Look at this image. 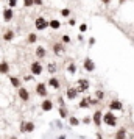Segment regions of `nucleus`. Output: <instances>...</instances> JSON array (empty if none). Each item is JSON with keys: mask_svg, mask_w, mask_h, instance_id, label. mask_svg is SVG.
I'll list each match as a JSON object with an SVG mask.
<instances>
[{"mask_svg": "<svg viewBox=\"0 0 134 139\" xmlns=\"http://www.w3.org/2000/svg\"><path fill=\"white\" fill-rule=\"evenodd\" d=\"M103 123H106L108 127H117V117L112 111H108L103 114Z\"/></svg>", "mask_w": 134, "mask_h": 139, "instance_id": "f257e3e1", "label": "nucleus"}, {"mask_svg": "<svg viewBox=\"0 0 134 139\" xmlns=\"http://www.w3.org/2000/svg\"><path fill=\"white\" fill-rule=\"evenodd\" d=\"M34 130V123L33 122H28V121H23L20 123V131L22 133H31Z\"/></svg>", "mask_w": 134, "mask_h": 139, "instance_id": "f03ea898", "label": "nucleus"}, {"mask_svg": "<svg viewBox=\"0 0 134 139\" xmlns=\"http://www.w3.org/2000/svg\"><path fill=\"white\" fill-rule=\"evenodd\" d=\"M108 106H109V111H122L123 109V103L120 100H111Z\"/></svg>", "mask_w": 134, "mask_h": 139, "instance_id": "7ed1b4c3", "label": "nucleus"}, {"mask_svg": "<svg viewBox=\"0 0 134 139\" xmlns=\"http://www.w3.org/2000/svg\"><path fill=\"white\" fill-rule=\"evenodd\" d=\"M92 122L97 125V127H100L101 122H103V113H101L100 109H97L95 113H94V116H92Z\"/></svg>", "mask_w": 134, "mask_h": 139, "instance_id": "20e7f679", "label": "nucleus"}, {"mask_svg": "<svg viewBox=\"0 0 134 139\" xmlns=\"http://www.w3.org/2000/svg\"><path fill=\"white\" fill-rule=\"evenodd\" d=\"M49 27V22L44 17H36V30H45Z\"/></svg>", "mask_w": 134, "mask_h": 139, "instance_id": "39448f33", "label": "nucleus"}, {"mask_svg": "<svg viewBox=\"0 0 134 139\" xmlns=\"http://www.w3.org/2000/svg\"><path fill=\"white\" fill-rule=\"evenodd\" d=\"M36 94L37 95H41V97H47V86L44 85V83H39L37 86H36Z\"/></svg>", "mask_w": 134, "mask_h": 139, "instance_id": "423d86ee", "label": "nucleus"}, {"mask_svg": "<svg viewBox=\"0 0 134 139\" xmlns=\"http://www.w3.org/2000/svg\"><path fill=\"white\" fill-rule=\"evenodd\" d=\"M83 66H84V69L87 70V72H94V69H95V63H94L90 58H86V59H84Z\"/></svg>", "mask_w": 134, "mask_h": 139, "instance_id": "0eeeda50", "label": "nucleus"}, {"mask_svg": "<svg viewBox=\"0 0 134 139\" xmlns=\"http://www.w3.org/2000/svg\"><path fill=\"white\" fill-rule=\"evenodd\" d=\"M87 89H89V81L84 78L78 80V92H86Z\"/></svg>", "mask_w": 134, "mask_h": 139, "instance_id": "6e6552de", "label": "nucleus"}, {"mask_svg": "<svg viewBox=\"0 0 134 139\" xmlns=\"http://www.w3.org/2000/svg\"><path fill=\"white\" fill-rule=\"evenodd\" d=\"M30 69H31V73H33V75H41L42 66H41V63H33V64L30 66Z\"/></svg>", "mask_w": 134, "mask_h": 139, "instance_id": "1a4fd4ad", "label": "nucleus"}, {"mask_svg": "<svg viewBox=\"0 0 134 139\" xmlns=\"http://www.w3.org/2000/svg\"><path fill=\"white\" fill-rule=\"evenodd\" d=\"M19 97H20L23 102H28V100H30V94H28V91H27L25 87H19Z\"/></svg>", "mask_w": 134, "mask_h": 139, "instance_id": "9d476101", "label": "nucleus"}, {"mask_svg": "<svg viewBox=\"0 0 134 139\" xmlns=\"http://www.w3.org/2000/svg\"><path fill=\"white\" fill-rule=\"evenodd\" d=\"M41 108H42V111H51V109H53V102L49 100V99H45V100L41 103Z\"/></svg>", "mask_w": 134, "mask_h": 139, "instance_id": "9b49d317", "label": "nucleus"}, {"mask_svg": "<svg viewBox=\"0 0 134 139\" xmlns=\"http://www.w3.org/2000/svg\"><path fill=\"white\" fill-rule=\"evenodd\" d=\"M76 95H78V89H76V87H69V89H67V99H69V100L76 99Z\"/></svg>", "mask_w": 134, "mask_h": 139, "instance_id": "f8f14e48", "label": "nucleus"}, {"mask_svg": "<svg viewBox=\"0 0 134 139\" xmlns=\"http://www.w3.org/2000/svg\"><path fill=\"white\" fill-rule=\"evenodd\" d=\"M126 136H128L126 128H118L117 133H116V136H114V139H126Z\"/></svg>", "mask_w": 134, "mask_h": 139, "instance_id": "ddd939ff", "label": "nucleus"}, {"mask_svg": "<svg viewBox=\"0 0 134 139\" xmlns=\"http://www.w3.org/2000/svg\"><path fill=\"white\" fill-rule=\"evenodd\" d=\"M13 17H14V13H13V10H11V8H6V10L3 11V19H5L6 22H9Z\"/></svg>", "mask_w": 134, "mask_h": 139, "instance_id": "4468645a", "label": "nucleus"}, {"mask_svg": "<svg viewBox=\"0 0 134 139\" xmlns=\"http://www.w3.org/2000/svg\"><path fill=\"white\" fill-rule=\"evenodd\" d=\"M49 86L55 87V89H59V87H61V81H59L58 78H55V77H53V78L49 80Z\"/></svg>", "mask_w": 134, "mask_h": 139, "instance_id": "2eb2a0df", "label": "nucleus"}, {"mask_svg": "<svg viewBox=\"0 0 134 139\" xmlns=\"http://www.w3.org/2000/svg\"><path fill=\"white\" fill-rule=\"evenodd\" d=\"M8 72H9L8 63H6V61H2V63H0V73H8Z\"/></svg>", "mask_w": 134, "mask_h": 139, "instance_id": "dca6fc26", "label": "nucleus"}, {"mask_svg": "<svg viewBox=\"0 0 134 139\" xmlns=\"http://www.w3.org/2000/svg\"><path fill=\"white\" fill-rule=\"evenodd\" d=\"M78 106H80V108H89V106H90V99H89V97H84L83 100L80 102Z\"/></svg>", "mask_w": 134, "mask_h": 139, "instance_id": "f3484780", "label": "nucleus"}, {"mask_svg": "<svg viewBox=\"0 0 134 139\" xmlns=\"http://www.w3.org/2000/svg\"><path fill=\"white\" fill-rule=\"evenodd\" d=\"M49 27L53 28V30H58V28L61 27V22H59V20H50V22H49Z\"/></svg>", "mask_w": 134, "mask_h": 139, "instance_id": "a211bd4d", "label": "nucleus"}, {"mask_svg": "<svg viewBox=\"0 0 134 139\" xmlns=\"http://www.w3.org/2000/svg\"><path fill=\"white\" fill-rule=\"evenodd\" d=\"M36 55H37L39 58H44V56H45V49L41 47V45H37V47H36Z\"/></svg>", "mask_w": 134, "mask_h": 139, "instance_id": "6ab92c4d", "label": "nucleus"}, {"mask_svg": "<svg viewBox=\"0 0 134 139\" xmlns=\"http://www.w3.org/2000/svg\"><path fill=\"white\" fill-rule=\"evenodd\" d=\"M9 81H11V85H13L14 87H17V89L20 87V80H19L17 77H11V78H9Z\"/></svg>", "mask_w": 134, "mask_h": 139, "instance_id": "aec40b11", "label": "nucleus"}, {"mask_svg": "<svg viewBox=\"0 0 134 139\" xmlns=\"http://www.w3.org/2000/svg\"><path fill=\"white\" fill-rule=\"evenodd\" d=\"M13 38H14V33H13L11 30H8V31H6V33L3 35V39H5V41H11Z\"/></svg>", "mask_w": 134, "mask_h": 139, "instance_id": "412c9836", "label": "nucleus"}, {"mask_svg": "<svg viewBox=\"0 0 134 139\" xmlns=\"http://www.w3.org/2000/svg\"><path fill=\"white\" fill-rule=\"evenodd\" d=\"M59 116H61V119H66V117H67L66 106H59Z\"/></svg>", "mask_w": 134, "mask_h": 139, "instance_id": "4be33fe9", "label": "nucleus"}, {"mask_svg": "<svg viewBox=\"0 0 134 139\" xmlns=\"http://www.w3.org/2000/svg\"><path fill=\"white\" fill-rule=\"evenodd\" d=\"M37 41V36H36V33H31V35H28V44H34Z\"/></svg>", "mask_w": 134, "mask_h": 139, "instance_id": "5701e85b", "label": "nucleus"}, {"mask_svg": "<svg viewBox=\"0 0 134 139\" xmlns=\"http://www.w3.org/2000/svg\"><path fill=\"white\" fill-rule=\"evenodd\" d=\"M53 50H55V53H56V55H61V52H63V45H61V44H55Z\"/></svg>", "mask_w": 134, "mask_h": 139, "instance_id": "b1692460", "label": "nucleus"}, {"mask_svg": "<svg viewBox=\"0 0 134 139\" xmlns=\"http://www.w3.org/2000/svg\"><path fill=\"white\" fill-rule=\"evenodd\" d=\"M69 122H70V125H73V127L80 125V119H76V117H69Z\"/></svg>", "mask_w": 134, "mask_h": 139, "instance_id": "393cba45", "label": "nucleus"}, {"mask_svg": "<svg viewBox=\"0 0 134 139\" xmlns=\"http://www.w3.org/2000/svg\"><path fill=\"white\" fill-rule=\"evenodd\" d=\"M103 97H104V92H103V91H97V92H95V99H97L98 102L103 100Z\"/></svg>", "mask_w": 134, "mask_h": 139, "instance_id": "a878e982", "label": "nucleus"}, {"mask_svg": "<svg viewBox=\"0 0 134 139\" xmlns=\"http://www.w3.org/2000/svg\"><path fill=\"white\" fill-rule=\"evenodd\" d=\"M47 69H49V72L55 73V72H56V66H55V64H49V67H47Z\"/></svg>", "mask_w": 134, "mask_h": 139, "instance_id": "bb28decb", "label": "nucleus"}, {"mask_svg": "<svg viewBox=\"0 0 134 139\" xmlns=\"http://www.w3.org/2000/svg\"><path fill=\"white\" fill-rule=\"evenodd\" d=\"M8 3H9V8L13 10L14 6H17V0H8Z\"/></svg>", "mask_w": 134, "mask_h": 139, "instance_id": "cd10ccee", "label": "nucleus"}, {"mask_svg": "<svg viewBox=\"0 0 134 139\" xmlns=\"http://www.w3.org/2000/svg\"><path fill=\"white\" fill-rule=\"evenodd\" d=\"M69 72H70V73H75V72H76V66H75V64H70V66H69Z\"/></svg>", "mask_w": 134, "mask_h": 139, "instance_id": "c85d7f7f", "label": "nucleus"}, {"mask_svg": "<svg viewBox=\"0 0 134 139\" xmlns=\"http://www.w3.org/2000/svg\"><path fill=\"white\" fill-rule=\"evenodd\" d=\"M69 14H70V10H63V11H61V16H64V17H67V16H69Z\"/></svg>", "mask_w": 134, "mask_h": 139, "instance_id": "c756f323", "label": "nucleus"}, {"mask_svg": "<svg viewBox=\"0 0 134 139\" xmlns=\"http://www.w3.org/2000/svg\"><path fill=\"white\" fill-rule=\"evenodd\" d=\"M23 3H25V6H33L34 5L33 0H23Z\"/></svg>", "mask_w": 134, "mask_h": 139, "instance_id": "7c9ffc66", "label": "nucleus"}, {"mask_svg": "<svg viewBox=\"0 0 134 139\" xmlns=\"http://www.w3.org/2000/svg\"><path fill=\"white\" fill-rule=\"evenodd\" d=\"M86 30H87V25H86V24H81V25H80V31H81V33H84Z\"/></svg>", "mask_w": 134, "mask_h": 139, "instance_id": "2f4dec72", "label": "nucleus"}, {"mask_svg": "<svg viewBox=\"0 0 134 139\" xmlns=\"http://www.w3.org/2000/svg\"><path fill=\"white\" fill-rule=\"evenodd\" d=\"M92 122V119H89V117H84L83 119V123H90Z\"/></svg>", "mask_w": 134, "mask_h": 139, "instance_id": "473e14b6", "label": "nucleus"}, {"mask_svg": "<svg viewBox=\"0 0 134 139\" xmlns=\"http://www.w3.org/2000/svg\"><path fill=\"white\" fill-rule=\"evenodd\" d=\"M63 42H70V38L69 36H63Z\"/></svg>", "mask_w": 134, "mask_h": 139, "instance_id": "72a5a7b5", "label": "nucleus"}, {"mask_svg": "<svg viewBox=\"0 0 134 139\" xmlns=\"http://www.w3.org/2000/svg\"><path fill=\"white\" fill-rule=\"evenodd\" d=\"M33 2H34V5H37V6L42 5V0H33Z\"/></svg>", "mask_w": 134, "mask_h": 139, "instance_id": "f704fd0d", "label": "nucleus"}, {"mask_svg": "<svg viewBox=\"0 0 134 139\" xmlns=\"http://www.w3.org/2000/svg\"><path fill=\"white\" fill-rule=\"evenodd\" d=\"M89 44L94 45V44H95V38H90V39H89Z\"/></svg>", "mask_w": 134, "mask_h": 139, "instance_id": "c9c22d12", "label": "nucleus"}, {"mask_svg": "<svg viewBox=\"0 0 134 139\" xmlns=\"http://www.w3.org/2000/svg\"><path fill=\"white\" fill-rule=\"evenodd\" d=\"M69 24H70V25H75V24H76V20H75V19H70V20H69Z\"/></svg>", "mask_w": 134, "mask_h": 139, "instance_id": "e433bc0d", "label": "nucleus"}, {"mask_svg": "<svg viewBox=\"0 0 134 139\" xmlns=\"http://www.w3.org/2000/svg\"><path fill=\"white\" fill-rule=\"evenodd\" d=\"M58 139H66V136H64V135H63V136H59V138Z\"/></svg>", "mask_w": 134, "mask_h": 139, "instance_id": "4c0bfd02", "label": "nucleus"}, {"mask_svg": "<svg viewBox=\"0 0 134 139\" xmlns=\"http://www.w3.org/2000/svg\"><path fill=\"white\" fill-rule=\"evenodd\" d=\"M109 2H111V0H103V3H109Z\"/></svg>", "mask_w": 134, "mask_h": 139, "instance_id": "58836bf2", "label": "nucleus"}, {"mask_svg": "<svg viewBox=\"0 0 134 139\" xmlns=\"http://www.w3.org/2000/svg\"><path fill=\"white\" fill-rule=\"evenodd\" d=\"M98 139H103V138H101V135H98Z\"/></svg>", "mask_w": 134, "mask_h": 139, "instance_id": "ea45409f", "label": "nucleus"}, {"mask_svg": "<svg viewBox=\"0 0 134 139\" xmlns=\"http://www.w3.org/2000/svg\"><path fill=\"white\" fill-rule=\"evenodd\" d=\"M123 2H125V0H120V3H123Z\"/></svg>", "mask_w": 134, "mask_h": 139, "instance_id": "a19ab883", "label": "nucleus"}]
</instances>
